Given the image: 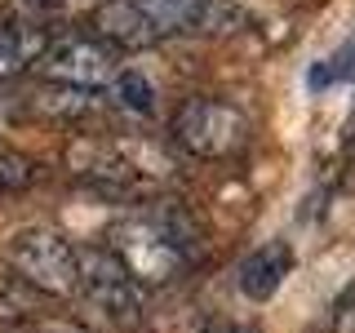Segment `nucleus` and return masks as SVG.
<instances>
[{
  "label": "nucleus",
  "instance_id": "obj_13",
  "mask_svg": "<svg viewBox=\"0 0 355 333\" xmlns=\"http://www.w3.org/2000/svg\"><path fill=\"white\" fill-rule=\"evenodd\" d=\"M333 329H338V333H355V289L338 302V311H333Z\"/></svg>",
  "mask_w": 355,
  "mask_h": 333
},
{
  "label": "nucleus",
  "instance_id": "obj_2",
  "mask_svg": "<svg viewBox=\"0 0 355 333\" xmlns=\"http://www.w3.org/2000/svg\"><path fill=\"white\" fill-rule=\"evenodd\" d=\"M5 262L31 293H49V298L80 293L76 244L53 227H18L5 240Z\"/></svg>",
  "mask_w": 355,
  "mask_h": 333
},
{
  "label": "nucleus",
  "instance_id": "obj_1",
  "mask_svg": "<svg viewBox=\"0 0 355 333\" xmlns=\"http://www.w3.org/2000/svg\"><path fill=\"white\" fill-rule=\"evenodd\" d=\"M200 5L205 0H103L94 27L111 49H151L178 31H196Z\"/></svg>",
  "mask_w": 355,
  "mask_h": 333
},
{
  "label": "nucleus",
  "instance_id": "obj_6",
  "mask_svg": "<svg viewBox=\"0 0 355 333\" xmlns=\"http://www.w3.org/2000/svg\"><path fill=\"white\" fill-rule=\"evenodd\" d=\"M36 71L49 85H71V89H107L120 71V49H111L98 36H58L40 49Z\"/></svg>",
  "mask_w": 355,
  "mask_h": 333
},
{
  "label": "nucleus",
  "instance_id": "obj_10",
  "mask_svg": "<svg viewBox=\"0 0 355 333\" xmlns=\"http://www.w3.org/2000/svg\"><path fill=\"white\" fill-rule=\"evenodd\" d=\"M36 311H31V289L18 275H0V329L9 325H31Z\"/></svg>",
  "mask_w": 355,
  "mask_h": 333
},
{
  "label": "nucleus",
  "instance_id": "obj_7",
  "mask_svg": "<svg viewBox=\"0 0 355 333\" xmlns=\"http://www.w3.org/2000/svg\"><path fill=\"white\" fill-rule=\"evenodd\" d=\"M288 266H293V249H288L284 240H266V244H258V249L244 253L236 284H240V293L249 298V302H266V298L284 284Z\"/></svg>",
  "mask_w": 355,
  "mask_h": 333
},
{
  "label": "nucleus",
  "instance_id": "obj_9",
  "mask_svg": "<svg viewBox=\"0 0 355 333\" xmlns=\"http://www.w3.org/2000/svg\"><path fill=\"white\" fill-rule=\"evenodd\" d=\"M36 173H40V164L31 160L27 151H18V147H9V142H0V196L27 191V187L36 182Z\"/></svg>",
  "mask_w": 355,
  "mask_h": 333
},
{
  "label": "nucleus",
  "instance_id": "obj_15",
  "mask_svg": "<svg viewBox=\"0 0 355 333\" xmlns=\"http://www.w3.org/2000/svg\"><path fill=\"white\" fill-rule=\"evenodd\" d=\"M205 333H258L253 325H218V329H205Z\"/></svg>",
  "mask_w": 355,
  "mask_h": 333
},
{
  "label": "nucleus",
  "instance_id": "obj_4",
  "mask_svg": "<svg viewBox=\"0 0 355 333\" xmlns=\"http://www.w3.org/2000/svg\"><path fill=\"white\" fill-rule=\"evenodd\" d=\"M169 129H173V142L182 151H191L196 160H227V155H236L244 147V138H249V120L231 103L209 98V94L187 98V103L173 111Z\"/></svg>",
  "mask_w": 355,
  "mask_h": 333
},
{
  "label": "nucleus",
  "instance_id": "obj_14",
  "mask_svg": "<svg viewBox=\"0 0 355 333\" xmlns=\"http://www.w3.org/2000/svg\"><path fill=\"white\" fill-rule=\"evenodd\" d=\"M18 71H22V58L0 40V80H9V76H18Z\"/></svg>",
  "mask_w": 355,
  "mask_h": 333
},
{
  "label": "nucleus",
  "instance_id": "obj_3",
  "mask_svg": "<svg viewBox=\"0 0 355 333\" xmlns=\"http://www.w3.org/2000/svg\"><path fill=\"white\" fill-rule=\"evenodd\" d=\"M107 249L125 262V271L142 289L178 280V275L187 271V262H191V253H187L182 244H178L169 231H164L160 222L147 214V209H142V214H133V218H125V222H116V227H111Z\"/></svg>",
  "mask_w": 355,
  "mask_h": 333
},
{
  "label": "nucleus",
  "instance_id": "obj_8",
  "mask_svg": "<svg viewBox=\"0 0 355 333\" xmlns=\"http://www.w3.org/2000/svg\"><path fill=\"white\" fill-rule=\"evenodd\" d=\"M111 103L120 111H129V116H151L155 111V85L142 71H133V67H120L116 80H111Z\"/></svg>",
  "mask_w": 355,
  "mask_h": 333
},
{
  "label": "nucleus",
  "instance_id": "obj_5",
  "mask_svg": "<svg viewBox=\"0 0 355 333\" xmlns=\"http://www.w3.org/2000/svg\"><path fill=\"white\" fill-rule=\"evenodd\" d=\"M80 266V293L116 325H133L142 316V284L125 271V262L107 244H76Z\"/></svg>",
  "mask_w": 355,
  "mask_h": 333
},
{
  "label": "nucleus",
  "instance_id": "obj_11",
  "mask_svg": "<svg viewBox=\"0 0 355 333\" xmlns=\"http://www.w3.org/2000/svg\"><path fill=\"white\" fill-rule=\"evenodd\" d=\"M36 111L44 116H58V120H76L89 111V89H71V85H49L40 98H31Z\"/></svg>",
  "mask_w": 355,
  "mask_h": 333
},
{
  "label": "nucleus",
  "instance_id": "obj_12",
  "mask_svg": "<svg viewBox=\"0 0 355 333\" xmlns=\"http://www.w3.org/2000/svg\"><path fill=\"white\" fill-rule=\"evenodd\" d=\"M31 333H89L85 325H76V320H58V316H36L31 320Z\"/></svg>",
  "mask_w": 355,
  "mask_h": 333
}]
</instances>
